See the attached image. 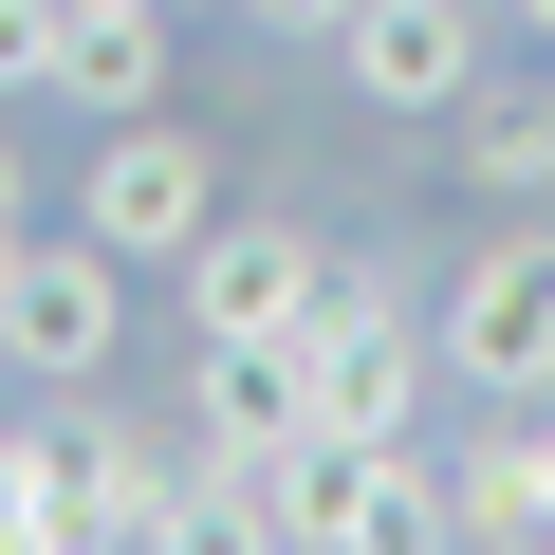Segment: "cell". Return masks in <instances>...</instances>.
I'll use <instances>...</instances> for the list:
<instances>
[{
	"instance_id": "6da1fadb",
	"label": "cell",
	"mask_w": 555,
	"mask_h": 555,
	"mask_svg": "<svg viewBox=\"0 0 555 555\" xmlns=\"http://www.w3.org/2000/svg\"><path fill=\"white\" fill-rule=\"evenodd\" d=\"M426 352L463 408H537L555 389V204H481V241L426 278Z\"/></svg>"
},
{
	"instance_id": "7a4b0ae2",
	"label": "cell",
	"mask_w": 555,
	"mask_h": 555,
	"mask_svg": "<svg viewBox=\"0 0 555 555\" xmlns=\"http://www.w3.org/2000/svg\"><path fill=\"white\" fill-rule=\"evenodd\" d=\"M112 352H130V259L93 222L0 259V371H20V389H112Z\"/></svg>"
},
{
	"instance_id": "3957f363",
	"label": "cell",
	"mask_w": 555,
	"mask_h": 555,
	"mask_svg": "<svg viewBox=\"0 0 555 555\" xmlns=\"http://www.w3.org/2000/svg\"><path fill=\"white\" fill-rule=\"evenodd\" d=\"M75 222L130 259V278H167L204 222H222V149L185 130V112H112V149H93V185H75Z\"/></svg>"
},
{
	"instance_id": "277c9868",
	"label": "cell",
	"mask_w": 555,
	"mask_h": 555,
	"mask_svg": "<svg viewBox=\"0 0 555 555\" xmlns=\"http://www.w3.org/2000/svg\"><path fill=\"white\" fill-rule=\"evenodd\" d=\"M56 408H75V555H167V537H204L185 426H130V408H93V389H56Z\"/></svg>"
},
{
	"instance_id": "5b68a950",
	"label": "cell",
	"mask_w": 555,
	"mask_h": 555,
	"mask_svg": "<svg viewBox=\"0 0 555 555\" xmlns=\"http://www.w3.org/2000/svg\"><path fill=\"white\" fill-rule=\"evenodd\" d=\"M426 555V537H463V481H426L408 444H352V426H315L297 444V555Z\"/></svg>"
},
{
	"instance_id": "8992f818",
	"label": "cell",
	"mask_w": 555,
	"mask_h": 555,
	"mask_svg": "<svg viewBox=\"0 0 555 555\" xmlns=\"http://www.w3.org/2000/svg\"><path fill=\"white\" fill-rule=\"evenodd\" d=\"M167 297H185V334H297V315L334 297V241H315V222H241V204H222V222L167 259Z\"/></svg>"
},
{
	"instance_id": "52a82bcc",
	"label": "cell",
	"mask_w": 555,
	"mask_h": 555,
	"mask_svg": "<svg viewBox=\"0 0 555 555\" xmlns=\"http://www.w3.org/2000/svg\"><path fill=\"white\" fill-rule=\"evenodd\" d=\"M481 20H500V0H352L334 56H352L371 112H463L481 93Z\"/></svg>"
},
{
	"instance_id": "ba28073f",
	"label": "cell",
	"mask_w": 555,
	"mask_h": 555,
	"mask_svg": "<svg viewBox=\"0 0 555 555\" xmlns=\"http://www.w3.org/2000/svg\"><path fill=\"white\" fill-rule=\"evenodd\" d=\"M297 426H315L297 334H185V444H297Z\"/></svg>"
},
{
	"instance_id": "9c48e42d",
	"label": "cell",
	"mask_w": 555,
	"mask_h": 555,
	"mask_svg": "<svg viewBox=\"0 0 555 555\" xmlns=\"http://www.w3.org/2000/svg\"><path fill=\"white\" fill-rule=\"evenodd\" d=\"M167 38H185V0H75L56 20V93L112 130V112H167Z\"/></svg>"
},
{
	"instance_id": "30bf717a",
	"label": "cell",
	"mask_w": 555,
	"mask_h": 555,
	"mask_svg": "<svg viewBox=\"0 0 555 555\" xmlns=\"http://www.w3.org/2000/svg\"><path fill=\"white\" fill-rule=\"evenodd\" d=\"M481 204H555V93H463V149H444Z\"/></svg>"
},
{
	"instance_id": "8fae6325",
	"label": "cell",
	"mask_w": 555,
	"mask_h": 555,
	"mask_svg": "<svg viewBox=\"0 0 555 555\" xmlns=\"http://www.w3.org/2000/svg\"><path fill=\"white\" fill-rule=\"evenodd\" d=\"M297 444H315V426H297ZM297 444H185V463H204V537L297 555Z\"/></svg>"
},
{
	"instance_id": "7c38bea8",
	"label": "cell",
	"mask_w": 555,
	"mask_h": 555,
	"mask_svg": "<svg viewBox=\"0 0 555 555\" xmlns=\"http://www.w3.org/2000/svg\"><path fill=\"white\" fill-rule=\"evenodd\" d=\"M56 20H75V0H0V112L56 93Z\"/></svg>"
},
{
	"instance_id": "4fadbf2b",
	"label": "cell",
	"mask_w": 555,
	"mask_h": 555,
	"mask_svg": "<svg viewBox=\"0 0 555 555\" xmlns=\"http://www.w3.org/2000/svg\"><path fill=\"white\" fill-rule=\"evenodd\" d=\"M0 222H38V204H20V149H0Z\"/></svg>"
},
{
	"instance_id": "5bb4252c",
	"label": "cell",
	"mask_w": 555,
	"mask_h": 555,
	"mask_svg": "<svg viewBox=\"0 0 555 555\" xmlns=\"http://www.w3.org/2000/svg\"><path fill=\"white\" fill-rule=\"evenodd\" d=\"M500 20H537V38H555V0H500Z\"/></svg>"
},
{
	"instance_id": "9a60e30c",
	"label": "cell",
	"mask_w": 555,
	"mask_h": 555,
	"mask_svg": "<svg viewBox=\"0 0 555 555\" xmlns=\"http://www.w3.org/2000/svg\"><path fill=\"white\" fill-rule=\"evenodd\" d=\"M20 241H38V222H0V259H20Z\"/></svg>"
}]
</instances>
